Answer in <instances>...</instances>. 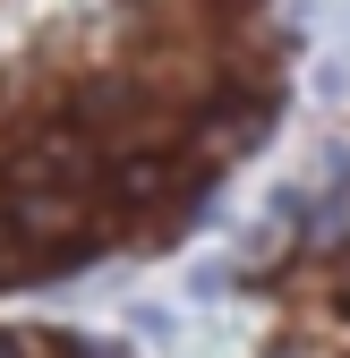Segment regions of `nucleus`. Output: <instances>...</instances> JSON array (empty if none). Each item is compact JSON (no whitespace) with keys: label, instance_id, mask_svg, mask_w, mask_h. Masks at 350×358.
Masks as SVG:
<instances>
[{"label":"nucleus","instance_id":"1","mask_svg":"<svg viewBox=\"0 0 350 358\" xmlns=\"http://www.w3.org/2000/svg\"><path fill=\"white\" fill-rule=\"evenodd\" d=\"M171 188V162H128L120 171V196H162Z\"/></svg>","mask_w":350,"mask_h":358},{"label":"nucleus","instance_id":"3","mask_svg":"<svg viewBox=\"0 0 350 358\" xmlns=\"http://www.w3.org/2000/svg\"><path fill=\"white\" fill-rule=\"evenodd\" d=\"M342 307H350V256H342Z\"/></svg>","mask_w":350,"mask_h":358},{"label":"nucleus","instance_id":"2","mask_svg":"<svg viewBox=\"0 0 350 358\" xmlns=\"http://www.w3.org/2000/svg\"><path fill=\"white\" fill-rule=\"evenodd\" d=\"M0 358H34V341H18V333H0Z\"/></svg>","mask_w":350,"mask_h":358}]
</instances>
